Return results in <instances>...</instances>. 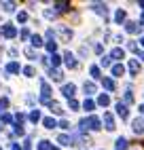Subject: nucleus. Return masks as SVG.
Returning a JSON list of instances; mask_svg holds the SVG:
<instances>
[{
    "mask_svg": "<svg viewBox=\"0 0 144 150\" xmlns=\"http://www.w3.org/2000/svg\"><path fill=\"white\" fill-rule=\"evenodd\" d=\"M91 8H93L98 15H104V19L108 17V4H104V2H93V4H91Z\"/></svg>",
    "mask_w": 144,
    "mask_h": 150,
    "instance_id": "nucleus-11",
    "label": "nucleus"
},
{
    "mask_svg": "<svg viewBox=\"0 0 144 150\" xmlns=\"http://www.w3.org/2000/svg\"><path fill=\"white\" fill-rule=\"evenodd\" d=\"M125 32L127 34H136V32H142V28L136 21H125Z\"/></svg>",
    "mask_w": 144,
    "mask_h": 150,
    "instance_id": "nucleus-15",
    "label": "nucleus"
},
{
    "mask_svg": "<svg viewBox=\"0 0 144 150\" xmlns=\"http://www.w3.org/2000/svg\"><path fill=\"white\" fill-rule=\"evenodd\" d=\"M68 106H70V110H78L81 108V104L76 102V99H68Z\"/></svg>",
    "mask_w": 144,
    "mask_h": 150,
    "instance_id": "nucleus-39",
    "label": "nucleus"
},
{
    "mask_svg": "<svg viewBox=\"0 0 144 150\" xmlns=\"http://www.w3.org/2000/svg\"><path fill=\"white\" fill-rule=\"evenodd\" d=\"M110 78H112V81H115V78H121L123 74H125V66H123V64H112L110 66Z\"/></svg>",
    "mask_w": 144,
    "mask_h": 150,
    "instance_id": "nucleus-5",
    "label": "nucleus"
},
{
    "mask_svg": "<svg viewBox=\"0 0 144 150\" xmlns=\"http://www.w3.org/2000/svg\"><path fill=\"white\" fill-rule=\"evenodd\" d=\"M108 104H110V95H108V93H100V95H98V106H104V108H106Z\"/></svg>",
    "mask_w": 144,
    "mask_h": 150,
    "instance_id": "nucleus-24",
    "label": "nucleus"
},
{
    "mask_svg": "<svg viewBox=\"0 0 144 150\" xmlns=\"http://www.w3.org/2000/svg\"><path fill=\"white\" fill-rule=\"evenodd\" d=\"M0 6H2L6 13H13V11H15V2H2Z\"/></svg>",
    "mask_w": 144,
    "mask_h": 150,
    "instance_id": "nucleus-33",
    "label": "nucleus"
},
{
    "mask_svg": "<svg viewBox=\"0 0 144 150\" xmlns=\"http://www.w3.org/2000/svg\"><path fill=\"white\" fill-rule=\"evenodd\" d=\"M140 57H142V59H144V51H142V53H140Z\"/></svg>",
    "mask_w": 144,
    "mask_h": 150,
    "instance_id": "nucleus-54",
    "label": "nucleus"
},
{
    "mask_svg": "<svg viewBox=\"0 0 144 150\" xmlns=\"http://www.w3.org/2000/svg\"><path fill=\"white\" fill-rule=\"evenodd\" d=\"M131 131L136 133V135H142L144 133V118L138 116V118H133L131 121Z\"/></svg>",
    "mask_w": 144,
    "mask_h": 150,
    "instance_id": "nucleus-4",
    "label": "nucleus"
},
{
    "mask_svg": "<svg viewBox=\"0 0 144 150\" xmlns=\"http://www.w3.org/2000/svg\"><path fill=\"white\" fill-rule=\"evenodd\" d=\"M45 17H47V19H55L57 13H55V11H51V8H47V11H45Z\"/></svg>",
    "mask_w": 144,
    "mask_h": 150,
    "instance_id": "nucleus-41",
    "label": "nucleus"
},
{
    "mask_svg": "<svg viewBox=\"0 0 144 150\" xmlns=\"http://www.w3.org/2000/svg\"><path fill=\"white\" fill-rule=\"evenodd\" d=\"M138 25H140V28H142V25H144V13H142V15H140V21H138Z\"/></svg>",
    "mask_w": 144,
    "mask_h": 150,
    "instance_id": "nucleus-48",
    "label": "nucleus"
},
{
    "mask_svg": "<svg viewBox=\"0 0 144 150\" xmlns=\"http://www.w3.org/2000/svg\"><path fill=\"white\" fill-rule=\"evenodd\" d=\"M57 144H59V146H72V135L59 133V135H57Z\"/></svg>",
    "mask_w": 144,
    "mask_h": 150,
    "instance_id": "nucleus-16",
    "label": "nucleus"
},
{
    "mask_svg": "<svg viewBox=\"0 0 144 150\" xmlns=\"http://www.w3.org/2000/svg\"><path fill=\"white\" fill-rule=\"evenodd\" d=\"M49 64H51V68H57V66L61 64V57H59L57 53H55V55H51V57H49Z\"/></svg>",
    "mask_w": 144,
    "mask_h": 150,
    "instance_id": "nucleus-29",
    "label": "nucleus"
},
{
    "mask_svg": "<svg viewBox=\"0 0 144 150\" xmlns=\"http://www.w3.org/2000/svg\"><path fill=\"white\" fill-rule=\"evenodd\" d=\"M30 42H32L34 49H38V47L45 45V42H43V36H38V34H32V36H30Z\"/></svg>",
    "mask_w": 144,
    "mask_h": 150,
    "instance_id": "nucleus-23",
    "label": "nucleus"
},
{
    "mask_svg": "<svg viewBox=\"0 0 144 150\" xmlns=\"http://www.w3.org/2000/svg\"><path fill=\"white\" fill-rule=\"evenodd\" d=\"M102 87H104V89H106L108 93H112V91H115V89H117L115 81H112L110 76H104V78H102Z\"/></svg>",
    "mask_w": 144,
    "mask_h": 150,
    "instance_id": "nucleus-13",
    "label": "nucleus"
},
{
    "mask_svg": "<svg viewBox=\"0 0 144 150\" xmlns=\"http://www.w3.org/2000/svg\"><path fill=\"white\" fill-rule=\"evenodd\" d=\"M125 19H127V13L125 11H123V8H117V13H115V23H123V21H125Z\"/></svg>",
    "mask_w": 144,
    "mask_h": 150,
    "instance_id": "nucleus-21",
    "label": "nucleus"
},
{
    "mask_svg": "<svg viewBox=\"0 0 144 150\" xmlns=\"http://www.w3.org/2000/svg\"><path fill=\"white\" fill-rule=\"evenodd\" d=\"M93 51H96V53H102V51H104V47H102V45H100V42H98V45H96V47H93Z\"/></svg>",
    "mask_w": 144,
    "mask_h": 150,
    "instance_id": "nucleus-45",
    "label": "nucleus"
},
{
    "mask_svg": "<svg viewBox=\"0 0 144 150\" xmlns=\"http://www.w3.org/2000/svg\"><path fill=\"white\" fill-rule=\"evenodd\" d=\"M57 127H61V129H70V123L66 121V118H61V121L57 123Z\"/></svg>",
    "mask_w": 144,
    "mask_h": 150,
    "instance_id": "nucleus-42",
    "label": "nucleus"
},
{
    "mask_svg": "<svg viewBox=\"0 0 144 150\" xmlns=\"http://www.w3.org/2000/svg\"><path fill=\"white\" fill-rule=\"evenodd\" d=\"M51 150H59V148H55V146H51Z\"/></svg>",
    "mask_w": 144,
    "mask_h": 150,
    "instance_id": "nucleus-53",
    "label": "nucleus"
},
{
    "mask_svg": "<svg viewBox=\"0 0 144 150\" xmlns=\"http://www.w3.org/2000/svg\"><path fill=\"white\" fill-rule=\"evenodd\" d=\"M127 49H129V51H133V53H138V45L133 42V40H131V42H127Z\"/></svg>",
    "mask_w": 144,
    "mask_h": 150,
    "instance_id": "nucleus-43",
    "label": "nucleus"
},
{
    "mask_svg": "<svg viewBox=\"0 0 144 150\" xmlns=\"http://www.w3.org/2000/svg\"><path fill=\"white\" fill-rule=\"evenodd\" d=\"M9 55H11V57H17V49H9Z\"/></svg>",
    "mask_w": 144,
    "mask_h": 150,
    "instance_id": "nucleus-47",
    "label": "nucleus"
},
{
    "mask_svg": "<svg viewBox=\"0 0 144 150\" xmlns=\"http://www.w3.org/2000/svg\"><path fill=\"white\" fill-rule=\"evenodd\" d=\"M19 36H21V40H28V38H30V30H28V28H24L21 32H19Z\"/></svg>",
    "mask_w": 144,
    "mask_h": 150,
    "instance_id": "nucleus-40",
    "label": "nucleus"
},
{
    "mask_svg": "<svg viewBox=\"0 0 144 150\" xmlns=\"http://www.w3.org/2000/svg\"><path fill=\"white\" fill-rule=\"evenodd\" d=\"M2 36H4V38H15V36H17V28H15L13 23H4V25H2Z\"/></svg>",
    "mask_w": 144,
    "mask_h": 150,
    "instance_id": "nucleus-10",
    "label": "nucleus"
},
{
    "mask_svg": "<svg viewBox=\"0 0 144 150\" xmlns=\"http://www.w3.org/2000/svg\"><path fill=\"white\" fill-rule=\"evenodd\" d=\"M0 150H2V148H0Z\"/></svg>",
    "mask_w": 144,
    "mask_h": 150,
    "instance_id": "nucleus-55",
    "label": "nucleus"
},
{
    "mask_svg": "<svg viewBox=\"0 0 144 150\" xmlns=\"http://www.w3.org/2000/svg\"><path fill=\"white\" fill-rule=\"evenodd\" d=\"M85 127L91 129V131H100V129H102V121H100L96 114H89V116L85 118Z\"/></svg>",
    "mask_w": 144,
    "mask_h": 150,
    "instance_id": "nucleus-1",
    "label": "nucleus"
},
{
    "mask_svg": "<svg viewBox=\"0 0 144 150\" xmlns=\"http://www.w3.org/2000/svg\"><path fill=\"white\" fill-rule=\"evenodd\" d=\"M138 110H140V114H144V104H142V106H140Z\"/></svg>",
    "mask_w": 144,
    "mask_h": 150,
    "instance_id": "nucleus-51",
    "label": "nucleus"
},
{
    "mask_svg": "<svg viewBox=\"0 0 144 150\" xmlns=\"http://www.w3.org/2000/svg\"><path fill=\"white\" fill-rule=\"evenodd\" d=\"M89 74L93 76V81H100V78H102V72H100V66H91V68H89Z\"/></svg>",
    "mask_w": 144,
    "mask_h": 150,
    "instance_id": "nucleus-25",
    "label": "nucleus"
},
{
    "mask_svg": "<svg viewBox=\"0 0 144 150\" xmlns=\"http://www.w3.org/2000/svg\"><path fill=\"white\" fill-rule=\"evenodd\" d=\"M19 72H21V66H19L17 62L6 64V74H19Z\"/></svg>",
    "mask_w": 144,
    "mask_h": 150,
    "instance_id": "nucleus-18",
    "label": "nucleus"
},
{
    "mask_svg": "<svg viewBox=\"0 0 144 150\" xmlns=\"http://www.w3.org/2000/svg\"><path fill=\"white\" fill-rule=\"evenodd\" d=\"M49 76H51V81H55V83L64 81V72H61L59 68H49Z\"/></svg>",
    "mask_w": 144,
    "mask_h": 150,
    "instance_id": "nucleus-12",
    "label": "nucleus"
},
{
    "mask_svg": "<svg viewBox=\"0 0 144 150\" xmlns=\"http://www.w3.org/2000/svg\"><path fill=\"white\" fill-rule=\"evenodd\" d=\"M102 123L106 125V131H115L117 129V123H115V116L110 112H104V118H102Z\"/></svg>",
    "mask_w": 144,
    "mask_h": 150,
    "instance_id": "nucleus-7",
    "label": "nucleus"
},
{
    "mask_svg": "<svg viewBox=\"0 0 144 150\" xmlns=\"http://www.w3.org/2000/svg\"><path fill=\"white\" fill-rule=\"evenodd\" d=\"M11 150H21V148H19V144H11Z\"/></svg>",
    "mask_w": 144,
    "mask_h": 150,
    "instance_id": "nucleus-49",
    "label": "nucleus"
},
{
    "mask_svg": "<svg viewBox=\"0 0 144 150\" xmlns=\"http://www.w3.org/2000/svg\"><path fill=\"white\" fill-rule=\"evenodd\" d=\"M45 47H47V51H49L51 55H55V51H57V42H55V40H47Z\"/></svg>",
    "mask_w": 144,
    "mask_h": 150,
    "instance_id": "nucleus-28",
    "label": "nucleus"
},
{
    "mask_svg": "<svg viewBox=\"0 0 144 150\" xmlns=\"http://www.w3.org/2000/svg\"><path fill=\"white\" fill-rule=\"evenodd\" d=\"M83 91H85L87 95H93V93L98 91V87H96V83H93V81H85V85H83Z\"/></svg>",
    "mask_w": 144,
    "mask_h": 150,
    "instance_id": "nucleus-17",
    "label": "nucleus"
},
{
    "mask_svg": "<svg viewBox=\"0 0 144 150\" xmlns=\"http://www.w3.org/2000/svg\"><path fill=\"white\" fill-rule=\"evenodd\" d=\"M64 64H66V68H70V70H76V68H78L76 57L72 55L70 51H66V53H64Z\"/></svg>",
    "mask_w": 144,
    "mask_h": 150,
    "instance_id": "nucleus-6",
    "label": "nucleus"
},
{
    "mask_svg": "<svg viewBox=\"0 0 144 150\" xmlns=\"http://www.w3.org/2000/svg\"><path fill=\"white\" fill-rule=\"evenodd\" d=\"M0 118H2V123H6V125H9V123H13V116L9 114V112H2V114H0Z\"/></svg>",
    "mask_w": 144,
    "mask_h": 150,
    "instance_id": "nucleus-37",
    "label": "nucleus"
},
{
    "mask_svg": "<svg viewBox=\"0 0 144 150\" xmlns=\"http://www.w3.org/2000/svg\"><path fill=\"white\" fill-rule=\"evenodd\" d=\"M110 59H115L117 64H121V59H125V49H121V47H115L110 51V55H108Z\"/></svg>",
    "mask_w": 144,
    "mask_h": 150,
    "instance_id": "nucleus-9",
    "label": "nucleus"
},
{
    "mask_svg": "<svg viewBox=\"0 0 144 150\" xmlns=\"http://www.w3.org/2000/svg\"><path fill=\"white\" fill-rule=\"evenodd\" d=\"M115 146H117V150H127V139L125 137H117V142H115Z\"/></svg>",
    "mask_w": 144,
    "mask_h": 150,
    "instance_id": "nucleus-26",
    "label": "nucleus"
},
{
    "mask_svg": "<svg viewBox=\"0 0 144 150\" xmlns=\"http://www.w3.org/2000/svg\"><path fill=\"white\" fill-rule=\"evenodd\" d=\"M17 21H19V23H26V21H28V13H26V11H19V13H17Z\"/></svg>",
    "mask_w": 144,
    "mask_h": 150,
    "instance_id": "nucleus-36",
    "label": "nucleus"
},
{
    "mask_svg": "<svg viewBox=\"0 0 144 150\" xmlns=\"http://www.w3.org/2000/svg\"><path fill=\"white\" fill-rule=\"evenodd\" d=\"M28 118H30L32 123H38V121H40V110H38V108H34L32 112H30V116H28Z\"/></svg>",
    "mask_w": 144,
    "mask_h": 150,
    "instance_id": "nucleus-27",
    "label": "nucleus"
},
{
    "mask_svg": "<svg viewBox=\"0 0 144 150\" xmlns=\"http://www.w3.org/2000/svg\"><path fill=\"white\" fill-rule=\"evenodd\" d=\"M140 45H142V47H144V36H142V38H140Z\"/></svg>",
    "mask_w": 144,
    "mask_h": 150,
    "instance_id": "nucleus-52",
    "label": "nucleus"
},
{
    "mask_svg": "<svg viewBox=\"0 0 144 150\" xmlns=\"http://www.w3.org/2000/svg\"><path fill=\"white\" fill-rule=\"evenodd\" d=\"M83 110L91 114V112H93V110H96V102H93V99H91V97H87L85 102H83Z\"/></svg>",
    "mask_w": 144,
    "mask_h": 150,
    "instance_id": "nucleus-20",
    "label": "nucleus"
},
{
    "mask_svg": "<svg viewBox=\"0 0 144 150\" xmlns=\"http://www.w3.org/2000/svg\"><path fill=\"white\" fill-rule=\"evenodd\" d=\"M115 42H125V38H123L121 34H117V36H115Z\"/></svg>",
    "mask_w": 144,
    "mask_h": 150,
    "instance_id": "nucleus-46",
    "label": "nucleus"
},
{
    "mask_svg": "<svg viewBox=\"0 0 144 150\" xmlns=\"http://www.w3.org/2000/svg\"><path fill=\"white\" fill-rule=\"evenodd\" d=\"M123 104H133V95H131V91H125V95H123Z\"/></svg>",
    "mask_w": 144,
    "mask_h": 150,
    "instance_id": "nucleus-34",
    "label": "nucleus"
},
{
    "mask_svg": "<svg viewBox=\"0 0 144 150\" xmlns=\"http://www.w3.org/2000/svg\"><path fill=\"white\" fill-rule=\"evenodd\" d=\"M43 125H45V129H55L57 127V121H55L53 116H45L43 118Z\"/></svg>",
    "mask_w": 144,
    "mask_h": 150,
    "instance_id": "nucleus-22",
    "label": "nucleus"
},
{
    "mask_svg": "<svg viewBox=\"0 0 144 150\" xmlns=\"http://www.w3.org/2000/svg\"><path fill=\"white\" fill-rule=\"evenodd\" d=\"M36 148L38 150H51V142H49V139H40Z\"/></svg>",
    "mask_w": 144,
    "mask_h": 150,
    "instance_id": "nucleus-30",
    "label": "nucleus"
},
{
    "mask_svg": "<svg viewBox=\"0 0 144 150\" xmlns=\"http://www.w3.org/2000/svg\"><path fill=\"white\" fill-rule=\"evenodd\" d=\"M24 53H26V57H30V59H32V62H34V59H38V55L34 53V49H26Z\"/></svg>",
    "mask_w": 144,
    "mask_h": 150,
    "instance_id": "nucleus-38",
    "label": "nucleus"
},
{
    "mask_svg": "<svg viewBox=\"0 0 144 150\" xmlns=\"http://www.w3.org/2000/svg\"><path fill=\"white\" fill-rule=\"evenodd\" d=\"M74 93H76V85L74 83H66L64 87H61V95H64L66 99H74Z\"/></svg>",
    "mask_w": 144,
    "mask_h": 150,
    "instance_id": "nucleus-2",
    "label": "nucleus"
},
{
    "mask_svg": "<svg viewBox=\"0 0 144 150\" xmlns=\"http://www.w3.org/2000/svg\"><path fill=\"white\" fill-rule=\"evenodd\" d=\"M15 121H17L15 125L21 127V125H24V121H26V114H24V112H17V114H15Z\"/></svg>",
    "mask_w": 144,
    "mask_h": 150,
    "instance_id": "nucleus-35",
    "label": "nucleus"
},
{
    "mask_svg": "<svg viewBox=\"0 0 144 150\" xmlns=\"http://www.w3.org/2000/svg\"><path fill=\"white\" fill-rule=\"evenodd\" d=\"M100 66H102V68H110V66H112V59H110L108 55H104V57L100 59Z\"/></svg>",
    "mask_w": 144,
    "mask_h": 150,
    "instance_id": "nucleus-31",
    "label": "nucleus"
},
{
    "mask_svg": "<svg viewBox=\"0 0 144 150\" xmlns=\"http://www.w3.org/2000/svg\"><path fill=\"white\" fill-rule=\"evenodd\" d=\"M57 34H59V38H61L64 42H70L72 36H74V32H72L70 28H66V25H59V28H57Z\"/></svg>",
    "mask_w": 144,
    "mask_h": 150,
    "instance_id": "nucleus-3",
    "label": "nucleus"
},
{
    "mask_svg": "<svg viewBox=\"0 0 144 150\" xmlns=\"http://www.w3.org/2000/svg\"><path fill=\"white\" fill-rule=\"evenodd\" d=\"M21 72H24V74H26V76H28V78H32V76H34V74H36V70H34V68H32V66H26V68H24V70H21Z\"/></svg>",
    "mask_w": 144,
    "mask_h": 150,
    "instance_id": "nucleus-32",
    "label": "nucleus"
},
{
    "mask_svg": "<svg viewBox=\"0 0 144 150\" xmlns=\"http://www.w3.org/2000/svg\"><path fill=\"white\" fill-rule=\"evenodd\" d=\"M138 6H140V8H144V0H140V2H138Z\"/></svg>",
    "mask_w": 144,
    "mask_h": 150,
    "instance_id": "nucleus-50",
    "label": "nucleus"
},
{
    "mask_svg": "<svg viewBox=\"0 0 144 150\" xmlns=\"http://www.w3.org/2000/svg\"><path fill=\"white\" fill-rule=\"evenodd\" d=\"M115 110H117V116H121V121H127L129 110H127V106L123 104V102H117V104H115Z\"/></svg>",
    "mask_w": 144,
    "mask_h": 150,
    "instance_id": "nucleus-8",
    "label": "nucleus"
},
{
    "mask_svg": "<svg viewBox=\"0 0 144 150\" xmlns=\"http://www.w3.org/2000/svg\"><path fill=\"white\" fill-rule=\"evenodd\" d=\"M0 108H9V97H2V99H0Z\"/></svg>",
    "mask_w": 144,
    "mask_h": 150,
    "instance_id": "nucleus-44",
    "label": "nucleus"
},
{
    "mask_svg": "<svg viewBox=\"0 0 144 150\" xmlns=\"http://www.w3.org/2000/svg\"><path fill=\"white\" fill-rule=\"evenodd\" d=\"M138 72H140L138 59H129V74H131V76H138Z\"/></svg>",
    "mask_w": 144,
    "mask_h": 150,
    "instance_id": "nucleus-19",
    "label": "nucleus"
},
{
    "mask_svg": "<svg viewBox=\"0 0 144 150\" xmlns=\"http://www.w3.org/2000/svg\"><path fill=\"white\" fill-rule=\"evenodd\" d=\"M47 106H49V110H51L53 114H59V116L64 114V108H61V104H59V102H53V99H51Z\"/></svg>",
    "mask_w": 144,
    "mask_h": 150,
    "instance_id": "nucleus-14",
    "label": "nucleus"
}]
</instances>
